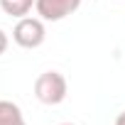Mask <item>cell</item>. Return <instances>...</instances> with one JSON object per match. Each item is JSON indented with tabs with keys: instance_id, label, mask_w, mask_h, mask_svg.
Here are the masks:
<instances>
[{
	"instance_id": "obj_1",
	"label": "cell",
	"mask_w": 125,
	"mask_h": 125,
	"mask_svg": "<svg viewBox=\"0 0 125 125\" xmlns=\"http://www.w3.org/2000/svg\"><path fill=\"white\" fill-rule=\"evenodd\" d=\"M66 93H69V83L64 74H59V71H44L34 81V96L44 105H59L66 98Z\"/></svg>"
},
{
	"instance_id": "obj_2",
	"label": "cell",
	"mask_w": 125,
	"mask_h": 125,
	"mask_svg": "<svg viewBox=\"0 0 125 125\" xmlns=\"http://www.w3.org/2000/svg\"><path fill=\"white\" fill-rule=\"evenodd\" d=\"M12 39L17 47L22 49H37L44 44L47 39V27L42 17H20L15 30H12Z\"/></svg>"
},
{
	"instance_id": "obj_3",
	"label": "cell",
	"mask_w": 125,
	"mask_h": 125,
	"mask_svg": "<svg viewBox=\"0 0 125 125\" xmlns=\"http://www.w3.org/2000/svg\"><path fill=\"white\" fill-rule=\"evenodd\" d=\"M79 5L81 0H37L34 10H37V17H42L44 22H59L69 17L71 12H76Z\"/></svg>"
},
{
	"instance_id": "obj_4",
	"label": "cell",
	"mask_w": 125,
	"mask_h": 125,
	"mask_svg": "<svg viewBox=\"0 0 125 125\" xmlns=\"http://www.w3.org/2000/svg\"><path fill=\"white\" fill-rule=\"evenodd\" d=\"M0 125H27L25 115L17 103L12 101H0Z\"/></svg>"
},
{
	"instance_id": "obj_5",
	"label": "cell",
	"mask_w": 125,
	"mask_h": 125,
	"mask_svg": "<svg viewBox=\"0 0 125 125\" xmlns=\"http://www.w3.org/2000/svg\"><path fill=\"white\" fill-rule=\"evenodd\" d=\"M34 3H37V0H0V8H3L5 15L20 20V17H27L32 12Z\"/></svg>"
},
{
	"instance_id": "obj_6",
	"label": "cell",
	"mask_w": 125,
	"mask_h": 125,
	"mask_svg": "<svg viewBox=\"0 0 125 125\" xmlns=\"http://www.w3.org/2000/svg\"><path fill=\"white\" fill-rule=\"evenodd\" d=\"M8 44H10V39H8V34H5V30H0V56L5 54V49H8Z\"/></svg>"
},
{
	"instance_id": "obj_7",
	"label": "cell",
	"mask_w": 125,
	"mask_h": 125,
	"mask_svg": "<svg viewBox=\"0 0 125 125\" xmlns=\"http://www.w3.org/2000/svg\"><path fill=\"white\" fill-rule=\"evenodd\" d=\"M115 125H125V110H123V113H118V118H115Z\"/></svg>"
},
{
	"instance_id": "obj_8",
	"label": "cell",
	"mask_w": 125,
	"mask_h": 125,
	"mask_svg": "<svg viewBox=\"0 0 125 125\" xmlns=\"http://www.w3.org/2000/svg\"><path fill=\"white\" fill-rule=\"evenodd\" d=\"M59 125H74V123H59Z\"/></svg>"
}]
</instances>
